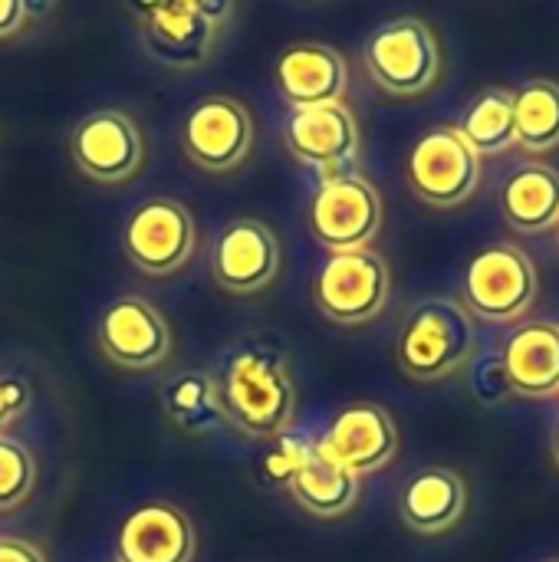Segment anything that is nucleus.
<instances>
[{
    "instance_id": "nucleus-1",
    "label": "nucleus",
    "mask_w": 559,
    "mask_h": 562,
    "mask_svg": "<svg viewBox=\"0 0 559 562\" xmlns=\"http://www.w3.org/2000/svg\"><path fill=\"white\" fill-rule=\"evenodd\" d=\"M221 408L250 438H277L297 412V389L283 352L264 342L234 346L214 379Z\"/></svg>"
},
{
    "instance_id": "nucleus-2",
    "label": "nucleus",
    "mask_w": 559,
    "mask_h": 562,
    "mask_svg": "<svg viewBox=\"0 0 559 562\" xmlns=\"http://www.w3.org/2000/svg\"><path fill=\"white\" fill-rule=\"evenodd\" d=\"M478 333L471 313L451 296H428L412 306L399 329L395 362L415 382H441L468 369Z\"/></svg>"
},
{
    "instance_id": "nucleus-3",
    "label": "nucleus",
    "mask_w": 559,
    "mask_h": 562,
    "mask_svg": "<svg viewBox=\"0 0 559 562\" xmlns=\"http://www.w3.org/2000/svg\"><path fill=\"white\" fill-rule=\"evenodd\" d=\"M369 79L399 99L428 92L441 76V46L435 26L422 16H395L372 30L362 46Z\"/></svg>"
},
{
    "instance_id": "nucleus-4",
    "label": "nucleus",
    "mask_w": 559,
    "mask_h": 562,
    "mask_svg": "<svg viewBox=\"0 0 559 562\" xmlns=\"http://www.w3.org/2000/svg\"><path fill=\"white\" fill-rule=\"evenodd\" d=\"M537 267L517 244L478 250L461 277V306L484 323H514L537 300Z\"/></svg>"
},
{
    "instance_id": "nucleus-5",
    "label": "nucleus",
    "mask_w": 559,
    "mask_h": 562,
    "mask_svg": "<svg viewBox=\"0 0 559 562\" xmlns=\"http://www.w3.org/2000/svg\"><path fill=\"white\" fill-rule=\"evenodd\" d=\"M389 286V263L372 247L329 254L313 277V303L329 323L359 326L385 310Z\"/></svg>"
},
{
    "instance_id": "nucleus-6",
    "label": "nucleus",
    "mask_w": 559,
    "mask_h": 562,
    "mask_svg": "<svg viewBox=\"0 0 559 562\" xmlns=\"http://www.w3.org/2000/svg\"><path fill=\"white\" fill-rule=\"evenodd\" d=\"M405 175L425 204L458 207L481 184V158L455 125H435L412 145Z\"/></svg>"
},
{
    "instance_id": "nucleus-7",
    "label": "nucleus",
    "mask_w": 559,
    "mask_h": 562,
    "mask_svg": "<svg viewBox=\"0 0 559 562\" xmlns=\"http://www.w3.org/2000/svg\"><path fill=\"white\" fill-rule=\"evenodd\" d=\"M306 221L329 254L366 250L382 231V198L362 175L329 178L316 188Z\"/></svg>"
},
{
    "instance_id": "nucleus-8",
    "label": "nucleus",
    "mask_w": 559,
    "mask_h": 562,
    "mask_svg": "<svg viewBox=\"0 0 559 562\" xmlns=\"http://www.w3.org/2000/svg\"><path fill=\"white\" fill-rule=\"evenodd\" d=\"M122 250L132 267L148 277H168L181 270L194 254L191 211L171 198H152L138 204L125 221Z\"/></svg>"
},
{
    "instance_id": "nucleus-9",
    "label": "nucleus",
    "mask_w": 559,
    "mask_h": 562,
    "mask_svg": "<svg viewBox=\"0 0 559 562\" xmlns=\"http://www.w3.org/2000/svg\"><path fill=\"white\" fill-rule=\"evenodd\" d=\"M283 145L300 165L320 171L323 181L356 175L353 165L359 158V125L343 102L290 112L283 125Z\"/></svg>"
},
{
    "instance_id": "nucleus-10",
    "label": "nucleus",
    "mask_w": 559,
    "mask_h": 562,
    "mask_svg": "<svg viewBox=\"0 0 559 562\" xmlns=\"http://www.w3.org/2000/svg\"><path fill=\"white\" fill-rule=\"evenodd\" d=\"M185 155L208 171L237 168L254 145V119L231 95H208L191 105L181 128Z\"/></svg>"
},
{
    "instance_id": "nucleus-11",
    "label": "nucleus",
    "mask_w": 559,
    "mask_h": 562,
    "mask_svg": "<svg viewBox=\"0 0 559 562\" xmlns=\"http://www.w3.org/2000/svg\"><path fill=\"white\" fill-rule=\"evenodd\" d=\"M138 20L142 43L148 53L175 69L201 66L217 36V23L201 13L198 0H175V3H132L125 7Z\"/></svg>"
},
{
    "instance_id": "nucleus-12",
    "label": "nucleus",
    "mask_w": 559,
    "mask_h": 562,
    "mask_svg": "<svg viewBox=\"0 0 559 562\" xmlns=\"http://www.w3.org/2000/svg\"><path fill=\"white\" fill-rule=\"evenodd\" d=\"M326 458H333L349 474H376L392 464L399 451V428L382 405L356 402L346 405L320 438Z\"/></svg>"
},
{
    "instance_id": "nucleus-13",
    "label": "nucleus",
    "mask_w": 559,
    "mask_h": 562,
    "mask_svg": "<svg viewBox=\"0 0 559 562\" xmlns=\"http://www.w3.org/2000/svg\"><path fill=\"white\" fill-rule=\"evenodd\" d=\"M99 346L102 352L122 366V369H158L168 352H171V333L165 316L138 300V296H122L109 303L99 316Z\"/></svg>"
},
{
    "instance_id": "nucleus-14",
    "label": "nucleus",
    "mask_w": 559,
    "mask_h": 562,
    "mask_svg": "<svg viewBox=\"0 0 559 562\" xmlns=\"http://www.w3.org/2000/svg\"><path fill=\"white\" fill-rule=\"evenodd\" d=\"M72 158L92 181L115 184L138 171L142 135L125 112H92L72 128Z\"/></svg>"
},
{
    "instance_id": "nucleus-15",
    "label": "nucleus",
    "mask_w": 559,
    "mask_h": 562,
    "mask_svg": "<svg viewBox=\"0 0 559 562\" xmlns=\"http://www.w3.org/2000/svg\"><path fill=\"white\" fill-rule=\"evenodd\" d=\"M273 82L293 112L336 105L346 95L349 66L343 53L326 43H293L277 56Z\"/></svg>"
},
{
    "instance_id": "nucleus-16",
    "label": "nucleus",
    "mask_w": 559,
    "mask_h": 562,
    "mask_svg": "<svg viewBox=\"0 0 559 562\" xmlns=\"http://www.w3.org/2000/svg\"><path fill=\"white\" fill-rule=\"evenodd\" d=\"M280 270V244L260 221H234L214 237L211 273L231 293H257Z\"/></svg>"
},
{
    "instance_id": "nucleus-17",
    "label": "nucleus",
    "mask_w": 559,
    "mask_h": 562,
    "mask_svg": "<svg viewBox=\"0 0 559 562\" xmlns=\"http://www.w3.org/2000/svg\"><path fill=\"white\" fill-rule=\"evenodd\" d=\"M468 514V481L451 468L415 471L399 494V517L422 537L455 530Z\"/></svg>"
},
{
    "instance_id": "nucleus-18",
    "label": "nucleus",
    "mask_w": 559,
    "mask_h": 562,
    "mask_svg": "<svg viewBox=\"0 0 559 562\" xmlns=\"http://www.w3.org/2000/svg\"><path fill=\"white\" fill-rule=\"evenodd\" d=\"M115 557L119 562H191L194 527L171 504H145L125 517Z\"/></svg>"
},
{
    "instance_id": "nucleus-19",
    "label": "nucleus",
    "mask_w": 559,
    "mask_h": 562,
    "mask_svg": "<svg viewBox=\"0 0 559 562\" xmlns=\"http://www.w3.org/2000/svg\"><path fill=\"white\" fill-rule=\"evenodd\" d=\"M504 372L521 398L559 395V323H524L504 342Z\"/></svg>"
},
{
    "instance_id": "nucleus-20",
    "label": "nucleus",
    "mask_w": 559,
    "mask_h": 562,
    "mask_svg": "<svg viewBox=\"0 0 559 562\" xmlns=\"http://www.w3.org/2000/svg\"><path fill=\"white\" fill-rule=\"evenodd\" d=\"M501 214L517 234L559 227V171L544 161L514 168L501 188Z\"/></svg>"
},
{
    "instance_id": "nucleus-21",
    "label": "nucleus",
    "mask_w": 559,
    "mask_h": 562,
    "mask_svg": "<svg viewBox=\"0 0 559 562\" xmlns=\"http://www.w3.org/2000/svg\"><path fill=\"white\" fill-rule=\"evenodd\" d=\"M287 487L293 501L316 517H343L359 501V477L326 458L320 445Z\"/></svg>"
},
{
    "instance_id": "nucleus-22",
    "label": "nucleus",
    "mask_w": 559,
    "mask_h": 562,
    "mask_svg": "<svg viewBox=\"0 0 559 562\" xmlns=\"http://www.w3.org/2000/svg\"><path fill=\"white\" fill-rule=\"evenodd\" d=\"M461 138L474 148L478 158H494L504 155L517 145V122H514V92L491 86L478 92L465 109L455 125Z\"/></svg>"
},
{
    "instance_id": "nucleus-23",
    "label": "nucleus",
    "mask_w": 559,
    "mask_h": 562,
    "mask_svg": "<svg viewBox=\"0 0 559 562\" xmlns=\"http://www.w3.org/2000/svg\"><path fill=\"white\" fill-rule=\"evenodd\" d=\"M161 408L168 422L185 435H208L227 422L214 379L201 369H185L171 375L161 389Z\"/></svg>"
},
{
    "instance_id": "nucleus-24",
    "label": "nucleus",
    "mask_w": 559,
    "mask_h": 562,
    "mask_svg": "<svg viewBox=\"0 0 559 562\" xmlns=\"http://www.w3.org/2000/svg\"><path fill=\"white\" fill-rule=\"evenodd\" d=\"M514 122L517 145L547 155L559 145V82L554 79H527L514 92Z\"/></svg>"
},
{
    "instance_id": "nucleus-25",
    "label": "nucleus",
    "mask_w": 559,
    "mask_h": 562,
    "mask_svg": "<svg viewBox=\"0 0 559 562\" xmlns=\"http://www.w3.org/2000/svg\"><path fill=\"white\" fill-rule=\"evenodd\" d=\"M33 481H36L33 454L20 441L0 435V510L20 507L30 497Z\"/></svg>"
},
{
    "instance_id": "nucleus-26",
    "label": "nucleus",
    "mask_w": 559,
    "mask_h": 562,
    "mask_svg": "<svg viewBox=\"0 0 559 562\" xmlns=\"http://www.w3.org/2000/svg\"><path fill=\"white\" fill-rule=\"evenodd\" d=\"M320 441H313L306 431L287 428L283 435L273 438V448L264 454V474L270 484H290L293 474L310 461V454L316 451Z\"/></svg>"
},
{
    "instance_id": "nucleus-27",
    "label": "nucleus",
    "mask_w": 559,
    "mask_h": 562,
    "mask_svg": "<svg viewBox=\"0 0 559 562\" xmlns=\"http://www.w3.org/2000/svg\"><path fill=\"white\" fill-rule=\"evenodd\" d=\"M468 366H471L468 369V389H471L478 405L494 408V405H501V402H507L514 395L511 382H507V372H504L501 352H484V356H478Z\"/></svg>"
},
{
    "instance_id": "nucleus-28",
    "label": "nucleus",
    "mask_w": 559,
    "mask_h": 562,
    "mask_svg": "<svg viewBox=\"0 0 559 562\" xmlns=\"http://www.w3.org/2000/svg\"><path fill=\"white\" fill-rule=\"evenodd\" d=\"M26 405H30V389L20 379L3 375L0 379V435L7 425H13L26 412Z\"/></svg>"
},
{
    "instance_id": "nucleus-29",
    "label": "nucleus",
    "mask_w": 559,
    "mask_h": 562,
    "mask_svg": "<svg viewBox=\"0 0 559 562\" xmlns=\"http://www.w3.org/2000/svg\"><path fill=\"white\" fill-rule=\"evenodd\" d=\"M0 562H46L43 553L26 543V540H13V537H0Z\"/></svg>"
},
{
    "instance_id": "nucleus-30",
    "label": "nucleus",
    "mask_w": 559,
    "mask_h": 562,
    "mask_svg": "<svg viewBox=\"0 0 559 562\" xmlns=\"http://www.w3.org/2000/svg\"><path fill=\"white\" fill-rule=\"evenodd\" d=\"M26 23V3L20 0H0V36L16 33Z\"/></svg>"
},
{
    "instance_id": "nucleus-31",
    "label": "nucleus",
    "mask_w": 559,
    "mask_h": 562,
    "mask_svg": "<svg viewBox=\"0 0 559 562\" xmlns=\"http://www.w3.org/2000/svg\"><path fill=\"white\" fill-rule=\"evenodd\" d=\"M550 454H554V461H557L559 468V418L557 425H554V431H550Z\"/></svg>"
},
{
    "instance_id": "nucleus-32",
    "label": "nucleus",
    "mask_w": 559,
    "mask_h": 562,
    "mask_svg": "<svg viewBox=\"0 0 559 562\" xmlns=\"http://www.w3.org/2000/svg\"><path fill=\"white\" fill-rule=\"evenodd\" d=\"M557 247H559V227H557Z\"/></svg>"
},
{
    "instance_id": "nucleus-33",
    "label": "nucleus",
    "mask_w": 559,
    "mask_h": 562,
    "mask_svg": "<svg viewBox=\"0 0 559 562\" xmlns=\"http://www.w3.org/2000/svg\"><path fill=\"white\" fill-rule=\"evenodd\" d=\"M547 562H559V560H547Z\"/></svg>"
}]
</instances>
